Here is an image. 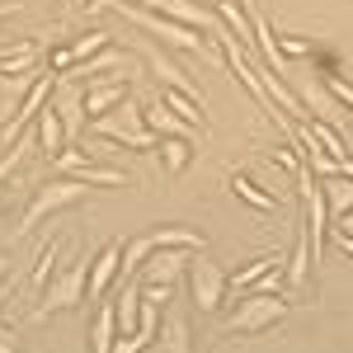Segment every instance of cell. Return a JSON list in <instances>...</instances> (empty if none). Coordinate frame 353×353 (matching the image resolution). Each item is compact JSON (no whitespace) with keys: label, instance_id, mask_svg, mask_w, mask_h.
<instances>
[{"label":"cell","instance_id":"6da1fadb","mask_svg":"<svg viewBox=\"0 0 353 353\" xmlns=\"http://www.w3.org/2000/svg\"><path fill=\"white\" fill-rule=\"evenodd\" d=\"M85 288H90V259H81V250L71 245L66 250V264L57 273L52 283L43 288V301L33 306V321H48L52 311H71L85 301Z\"/></svg>","mask_w":353,"mask_h":353},{"label":"cell","instance_id":"7a4b0ae2","mask_svg":"<svg viewBox=\"0 0 353 353\" xmlns=\"http://www.w3.org/2000/svg\"><path fill=\"white\" fill-rule=\"evenodd\" d=\"M104 5H113L128 24L146 28L151 38H165V48H179V52H198L208 57V38H198L203 28H189L179 24V19H165V14H156V10H141V5H123V0H104Z\"/></svg>","mask_w":353,"mask_h":353},{"label":"cell","instance_id":"3957f363","mask_svg":"<svg viewBox=\"0 0 353 353\" xmlns=\"http://www.w3.org/2000/svg\"><path fill=\"white\" fill-rule=\"evenodd\" d=\"M85 193H90V184H85V179H71V174H57L52 184H38L33 198H28V208H24V217H19V236L38 231V226H43L48 217H57V212L76 208Z\"/></svg>","mask_w":353,"mask_h":353},{"label":"cell","instance_id":"277c9868","mask_svg":"<svg viewBox=\"0 0 353 353\" xmlns=\"http://www.w3.org/2000/svg\"><path fill=\"white\" fill-rule=\"evenodd\" d=\"M189 292H193V306H198L203 316L221 311V306H226V292H231V278H226V269H221V264H212L203 250L189 259Z\"/></svg>","mask_w":353,"mask_h":353},{"label":"cell","instance_id":"5b68a950","mask_svg":"<svg viewBox=\"0 0 353 353\" xmlns=\"http://www.w3.org/2000/svg\"><path fill=\"white\" fill-rule=\"evenodd\" d=\"M288 316V297L278 292H250V297L236 306V316L226 321V334H264L269 325H278Z\"/></svg>","mask_w":353,"mask_h":353},{"label":"cell","instance_id":"8992f818","mask_svg":"<svg viewBox=\"0 0 353 353\" xmlns=\"http://www.w3.org/2000/svg\"><path fill=\"white\" fill-rule=\"evenodd\" d=\"M52 174H71V179H85V184H109V189L128 184V174H123V170H109V165L94 161V156L76 151V146H66V151L52 161Z\"/></svg>","mask_w":353,"mask_h":353},{"label":"cell","instance_id":"52a82bcc","mask_svg":"<svg viewBox=\"0 0 353 353\" xmlns=\"http://www.w3.org/2000/svg\"><path fill=\"white\" fill-rule=\"evenodd\" d=\"M113 283H123V241H109L94 259H90V288H85V297L104 301Z\"/></svg>","mask_w":353,"mask_h":353},{"label":"cell","instance_id":"ba28073f","mask_svg":"<svg viewBox=\"0 0 353 353\" xmlns=\"http://www.w3.org/2000/svg\"><path fill=\"white\" fill-rule=\"evenodd\" d=\"M52 109L61 113V123H66V141H76V137L85 132V123H90V113H85V90L71 81V76H57Z\"/></svg>","mask_w":353,"mask_h":353},{"label":"cell","instance_id":"9c48e42d","mask_svg":"<svg viewBox=\"0 0 353 353\" xmlns=\"http://www.w3.org/2000/svg\"><path fill=\"white\" fill-rule=\"evenodd\" d=\"M189 259H193V250H156L137 278L141 283H179V278H189Z\"/></svg>","mask_w":353,"mask_h":353},{"label":"cell","instance_id":"30bf717a","mask_svg":"<svg viewBox=\"0 0 353 353\" xmlns=\"http://www.w3.org/2000/svg\"><path fill=\"white\" fill-rule=\"evenodd\" d=\"M141 57H146V66L161 76L165 90H179V94H189V99H198V104H203V90H198V85H193L189 76H184V71H179V66H174V61L156 48V43H141Z\"/></svg>","mask_w":353,"mask_h":353},{"label":"cell","instance_id":"8fae6325","mask_svg":"<svg viewBox=\"0 0 353 353\" xmlns=\"http://www.w3.org/2000/svg\"><path fill=\"white\" fill-rule=\"evenodd\" d=\"M123 99H128V81H123V76H113L109 85H104V81H99V85H85V113H90V118L113 113Z\"/></svg>","mask_w":353,"mask_h":353},{"label":"cell","instance_id":"7c38bea8","mask_svg":"<svg viewBox=\"0 0 353 353\" xmlns=\"http://www.w3.org/2000/svg\"><path fill=\"white\" fill-rule=\"evenodd\" d=\"M38 76H43V66H33L24 76H0V118H14L24 109V99H28V90L38 85Z\"/></svg>","mask_w":353,"mask_h":353},{"label":"cell","instance_id":"4fadbf2b","mask_svg":"<svg viewBox=\"0 0 353 353\" xmlns=\"http://www.w3.org/2000/svg\"><path fill=\"white\" fill-rule=\"evenodd\" d=\"M33 123H38V151H48V161H57V156L66 151V123H61V113L52 109V99L43 104V113H38Z\"/></svg>","mask_w":353,"mask_h":353},{"label":"cell","instance_id":"5bb4252c","mask_svg":"<svg viewBox=\"0 0 353 353\" xmlns=\"http://www.w3.org/2000/svg\"><path fill=\"white\" fill-rule=\"evenodd\" d=\"M113 311H118V334H137V325H141V278H128L123 283Z\"/></svg>","mask_w":353,"mask_h":353},{"label":"cell","instance_id":"9a60e30c","mask_svg":"<svg viewBox=\"0 0 353 353\" xmlns=\"http://www.w3.org/2000/svg\"><path fill=\"white\" fill-rule=\"evenodd\" d=\"M311 236H306V226L297 231V241H292V254H288V264H283V273H288V288L297 292V288H306L311 283Z\"/></svg>","mask_w":353,"mask_h":353},{"label":"cell","instance_id":"2e32d148","mask_svg":"<svg viewBox=\"0 0 353 353\" xmlns=\"http://www.w3.org/2000/svg\"><path fill=\"white\" fill-rule=\"evenodd\" d=\"M161 344L165 353H193V330H189V316H179V311H161Z\"/></svg>","mask_w":353,"mask_h":353},{"label":"cell","instance_id":"e0dca14e","mask_svg":"<svg viewBox=\"0 0 353 353\" xmlns=\"http://www.w3.org/2000/svg\"><path fill=\"white\" fill-rule=\"evenodd\" d=\"M113 344H118V311H113V301H104L94 311V321H90V349L113 353Z\"/></svg>","mask_w":353,"mask_h":353},{"label":"cell","instance_id":"ac0fdd59","mask_svg":"<svg viewBox=\"0 0 353 353\" xmlns=\"http://www.w3.org/2000/svg\"><path fill=\"white\" fill-rule=\"evenodd\" d=\"M226 184H231V193H236V198H245L254 212H273V208H278V193L259 189V184H254L250 174H241V170H231V174H226Z\"/></svg>","mask_w":353,"mask_h":353},{"label":"cell","instance_id":"d6986e66","mask_svg":"<svg viewBox=\"0 0 353 353\" xmlns=\"http://www.w3.org/2000/svg\"><path fill=\"white\" fill-rule=\"evenodd\" d=\"M321 189H325L330 221H339V217H349V212H353V179H349V174H330V179H321Z\"/></svg>","mask_w":353,"mask_h":353},{"label":"cell","instance_id":"ffe728a7","mask_svg":"<svg viewBox=\"0 0 353 353\" xmlns=\"http://www.w3.org/2000/svg\"><path fill=\"white\" fill-rule=\"evenodd\" d=\"M146 128H151L156 137H193V132H198L193 123H184L179 113L165 109L161 99H156V104H146Z\"/></svg>","mask_w":353,"mask_h":353},{"label":"cell","instance_id":"44dd1931","mask_svg":"<svg viewBox=\"0 0 353 353\" xmlns=\"http://www.w3.org/2000/svg\"><path fill=\"white\" fill-rule=\"evenodd\" d=\"M161 170L174 179V174H184L189 170V161H193V146H189V137H161Z\"/></svg>","mask_w":353,"mask_h":353},{"label":"cell","instance_id":"7402d4cb","mask_svg":"<svg viewBox=\"0 0 353 353\" xmlns=\"http://www.w3.org/2000/svg\"><path fill=\"white\" fill-rule=\"evenodd\" d=\"M128 61H123V52H113V48H104V52H94L90 61H81V66H71L66 76H81V81H104V71H123Z\"/></svg>","mask_w":353,"mask_h":353},{"label":"cell","instance_id":"603a6c76","mask_svg":"<svg viewBox=\"0 0 353 353\" xmlns=\"http://www.w3.org/2000/svg\"><path fill=\"white\" fill-rule=\"evenodd\" d=\"M306 128H311V137H316V141H321V146H325L330 156H334V161L344 165L353 156L349 151V141H344V137H339V128H334V123H325V118H306Z\"/></svg>","mask_w":353,"mask_h":353},{"label":"cell","instance_id":"cb8c5ba5","mask_svg":"<svg viewBox=\"0 0 353 353\" xmlns=\"http://www.w3.org/2000/svg\"><path fill=\"white\" fill-rule=\"evenodd\" d=\"M151 254H156L151 231H146V236H132V241L123 245V283H128V278H137V273H141V264H146Z\"/></svg>","mask_w":353,"mask_h":353},{"label":"cell","instance_id":"d4e9b609","mask_svg":"<svg viewBox=\"0 0 353 353\" xmlns=\"http://www.w3.org/2000/svg\"><path fill=\"white\" fill-rule=\"evenodd\" d=\"M57 259H61V245L48 241L43 250H38V259H33V273H28V283H33V288H48L57 273H61V264H57Z\"/></svg>","mask_w":353,"mask_h":353},{"label":"cell","instance_id":"484cf974","mask_svg":"<svg viewBox=\"0 0 353 353\" xmlns=\"http://www.w3.org/2000/svg\"><path fill=\"white\" fill-rule=\"evenodd\" d=\"M151 241H156V250H203V236H193V231H184V226H161V231H151Z\"/></svg>","mask_w":353,"mask_h":353},{"label":"cell","instance_id":"4316f807","mask_svg":"<svg viewBox=\"0 0 353 353\" xmlns=\"http://www.w3.org/2000/svg\"><path fill=\"white\" fill-rule=\"evenodd\" d=\"M161 104L170 113H179L184 123H193V128H203V104L198 99H189V94H179V90H161Z\"/></svg>","mask_w":353,"mask_h":353},{"label":"cell","instance_id":"83f0119b","mask_svg":"<svg viewBox=\"0 0 353 353\" xmlns=\"http://www.w3.org/2000/svg\"><path fill=\"white\" fill-rule=\"evenodd\" d=\"M66 48H71V61L81 66V61H90L94 52H104V48H109V33H104V28H94V33H85V38H76V43H66Z\"/></svg>","mask_w":353,"mask_h":353},{"label":"cell","instance_id":"f1b7e54d","mask_svg":"<svg viewBox=\"0 0 353 353\" xmlns=\"http://www.w3.org/2000/svg\"><path fill=\"white\" fill-rule=\"evenodd\" d=\"M325 90L334 94V99H339V104H344V109H349V118H353V85H349V81H339V76H325Z\"/></svg>","mask_w":353,"mask_h":353},{"label":"cell","instance_id":"f546056e","mask_svg":"<svg viewBox=\"0 0 353 353\" xmlns=\"http://www.w3.org/2000/svg\"><path fill=\"white\" fill-rule=\"evenodd\" d=\"M278 52L283 57H311V43L297 38V33H288V38H278Z\"/></svg>","mask_w":353,"mask_h":353},{"label":"cell","instance_id":"4dcf8cb0","mask_svg":"<svg viewBox=\"0 0 353 353\" xmlns=\"http://www.w3.org/2000/svg\"><path fill=\"white\" fill-rule=\"evenodd\" d=\"M330 231H334V226H330ZM334 245H339V250H344V254L353 259V236H344V231H334Z\"/></svg>","mask_w":353,"mask_h":353},{"label":"cell","instance_id":"1f68e13d","mask_svg":"<svg viewBox=\"0 0 353 353\" xmlns=\"http://www.w3.org/2000/svg\"><path fill=\"white\" fill-rule=\"evenodd\" d=\"M0 353H19V349H14V334H10L5 325H0Z\"/></svg>","mask_w":353,"mask_h":353},{"label":"cell","instance_id":"d6a6232c","mask_svg":"<svg viewBox=\"0 0 353 353\" xmlns=\"http://www.w3.org/2000/svg\"><path fill=\"white\" fill-rule=\"evenodd\" d=\"M241 10L250 14V19H264V10H259V0H241Z\"/></svg>","mask_w":353,"mask_h":353},{"label":"cell","instance_id":"836d02e7","mask_svg":"<svg viewBox=\"0 0 353 353\" xmlns=\"http://www.w3.org/2000/svg\"><path fill=\"white\" fill-rule=\"evenodd\" d=\"M5 14H19V0H0V19Z\"/></svg>","mask_w":353,"mask_h":353},{"label":"cell","instance_id":"e575fe53","mask_svg":"<svg viewBox=\"0 0 353 353\" xmlns=\"http://www.w3.org/2000/svg\"><path fill=\"white\" fill-rule=\"evenodd\" d=\"M334 231H344V236H353V212H349V217H339V226H334Z\"/></svg>","mask_w":353,"mask_h":353},{"label":"cell","instance_id":"d590c367","mask_svg":"<svg viewBox=\"0 0 353 353\" xmlns=\"http://www.w3.org/2000/svg\"><path fill=\"white\" fill-rule=\"evenodd\" d=\"M10 292H14V283H10V278H5V283H0V306H5V301H10Z\"/></svg>","mask_w":353,"mask_h":353},{"label":"cell","instance_id":"8d00e7d4","mask_svg":"<svg viewBox=\"0 0 353 353\" xmlns=\"http://www.w3.org/2000/svg\"><path fill=\"white\" fill-rule=\"evenodd\" d=\"M5 273H10V264H5V254H0V283H5Z\"/></svg>","mask_w":353,"mask_h":353}]
</instances>
